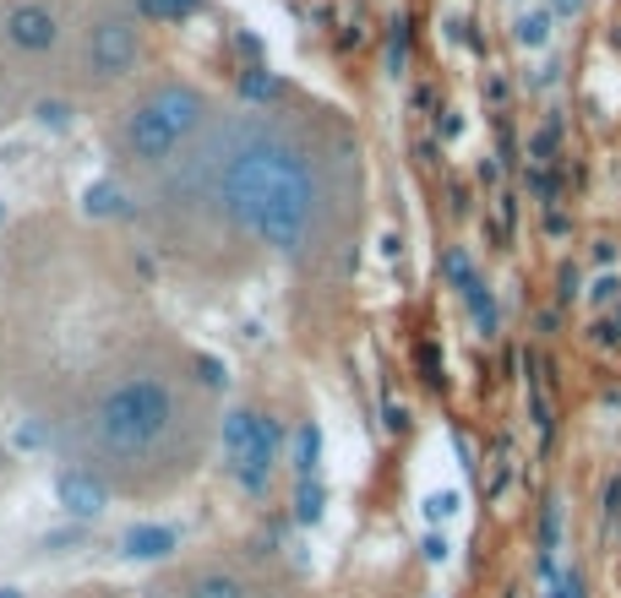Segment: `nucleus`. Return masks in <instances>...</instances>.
I'll return each instance as SVG.
<instances>
[{
	"label": "nucleus",
	"mask_w": 621,
	"mask_h": 598,
	"mask_svg": "<svg viewBox=\"0 0 621 598\" xmlns=\"http://www.w3.org/2000/svg\"><path fill=\"white\" fill-rule=\"evenodd\" d=\"M7 397L110 500L180 495L218 446V376L153 310L142 278L66 289L17 338Z\"/></svg>",
	"instance_id": "obj_1"
},
{
	"label": "nucleus",
	"mask_w": 621,
	"mask_h": 598,
	"mask_svg": "<svg viewBox=\"0 0 621 598\" xmlns=\"http://www.w3.org/2000/svg\"><path fill=\"white\" fill-rule=\"evenodd\" d=\"M137 202L142 240L191 278H344L366 218L360 142L310 110H224L207 137Z\"/></svg>",
	"instance_id": "obj_2"
},
{
	"label": "nucleus",
	"mask_w": 621,
	"mask_h": 598,
	"mask_svg": "<svg viewBox=\"0 0 621 598\" xmlns=\"http://www.w3.org/2000/svg\"><path fill=\"white\" fill-rule=\"evenodd\" d=\"M224 110L197 88V82H180V77H159V82H142L131 88L110 126H104V153H110V169L115 180L137 196L148 191L153 180H164L202 137L207 126L218 120Z\"/></svg>",
	"instance_id": "obj_3"
},
{
	"label": "nucleus",
	"mask_w": 621,
	"mask_h": 598,
	"mask_svg": "<svg viewBox=\"0 0 621 598\" xmlns=\"http://www.w3.org/2000/svg\"><path fill=\"white\" fill-rule=\"evenodd\" d=\"M137 598H305L300 576L256 549H191L164 560Z\"/></svg>",
	"instance_id": "obj_4"
},
{
	"label": "nucleus",
	"mask_w": 621,
	"mask_h": 598,
	"mask_svg": "<svg viewBox=\"0 0 621 598\" xmlns=\"http://www.w3.org/2000/svg\"><path fill=\"white\" fill-rule=\"evenodd\" d=\"M142 0H137V12H104L83 28L77 39V88L66 93L83 99V93H110V88H126L137 82V66H142ZM61 104V110H66Z\"/></svg>",
	"instance_id": "obj_5"
},
{
	"label": "nucleus",
	"mask_w": 621,
	"mask_h": 598,
	"mask_svg": "<svg viewBox=\"0 0 621 598\" xmlns=\"http://www.w3.org/2000/svg\"><path fill=\"white\" fill-rule=\"evenodd\" d=\"M0 403H7V359H0ZM17 479V457L7 446V435H0V495H7V484Z\"/></svg>",
	"instance_id": "obj_6"
},
{
	"label": "nucleus",
	"mask_w": 621,
	"mask_h": 598,
	"mask_svg": "<svg viewBox=\"0 0 621 598\" xmlns=\"http://www.w3.org/2000/svg\"><path fill=\"white\" fill-rule=\"evenodd\" d=\"M55 598H137V593H121V587L93 582V587H66V593H55Z\"/></svg>",
	"instance_id": "obj_7"
}]
</instances>
